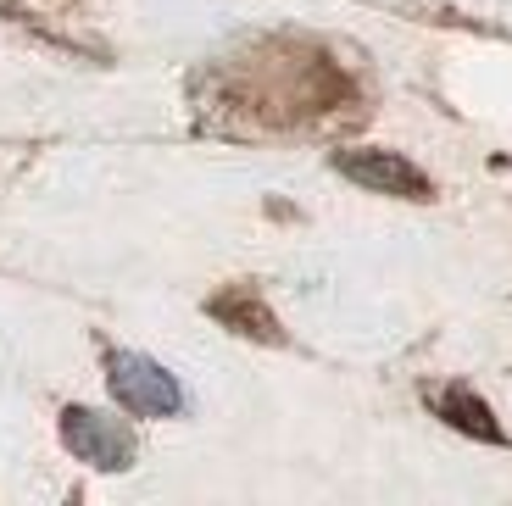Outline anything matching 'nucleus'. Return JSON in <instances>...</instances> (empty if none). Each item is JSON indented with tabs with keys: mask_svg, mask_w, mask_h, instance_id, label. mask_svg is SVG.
<instances>
[{
	"mask_svg": "<svg viewBox=\"0 0 512 506\" xmlns=\"http://www.w3.org/2000/svg\"><path fill=\"white\" fill-rule=\"evenodd\" d=\"M106 384H112L117 406L140 412V418H173V412H184L179 379L140 351H117L112 362H106Z\"/></svg>",
	"mask_w": 512,
	"mask_h": 506,
	"instance_id": "obj_1",
	"label": "nucleus"
},
{
	"mask_svg": "<svg viewBox=\"0 0 512 506\" xmlns=\"http://www.w3.org/2000/svg\"><path fill=\"white\" fill-rule=\"evenodd\" d=\"M62 440L78 462H90L101 473H117L134 462V434L106 412H90V406H67L62 412Z\"/></svg>",
	"mask_w": 512,
	"mask_h": 506,
	"instance_id": "obj_2",
	"label": "nucleus"
},
{
	"mask_svg": "<svg viewBox=\"0 0 512 506\" xmlns=\"http://www.w3.org/2000/svg\"><path fill=\"white\" fill-rule=\"evenodd\" d=\"M334 167H340L346 178H357V184H368V190H379V195L429 201V178H423L407 156H396V151H346Z\"/></svg>",
	"mask_w": 512,
	"mask_h": 506,
	"instance_id": "obj_3",
	"label": "nucleus"
},
{
	"mask_svg": "<svg viewBox=\"0 0 512 506\" xmlns=\"http://www.w3.org/2000/svg\"><path fill=\"white\" fill-rule=\"evenodd\" d=\"M446 412H451V423H462V429H474V434H485V440H496V423H490V412H485L479 401H468L462 390L446 395Z\"/></svg>",
	"mask_w": 512,
	"mask_h": 506,
	"instance_id": "obj_4",
	"label": "nucleus"
}]
</instances>
